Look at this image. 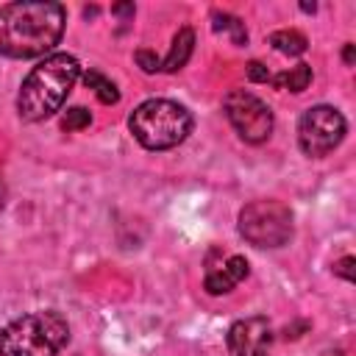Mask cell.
<instances>
[{
  "mask_svg": "<svg viewBox=\"0 0 356 356\" xmlns=\"http://www.w3.org/2000/svg\"><path fill=\"white\" fill-rule=\"evenodd\" d=\"M195 50V31L192 28H181L175 36H172V44H170V53L167 58L161 61V70L164 72H178L186 67L189 56Z\"/></svg>",
  "mask_w": 356,
  "mask_h": 356,
  "instance_id": "cell-10",
  "label": "cell"
},
{
  "mask_svg": "<svg viewBox=\"0 0 356 356\" xmlns=\"http://www.w3.org/2000/svg\"><path fill=\"white\" fill-rule=\"evenodd\" d=\"M334 273H337L339 278H345V281H353V256L339 259V261L334 264Z\"/></svg>",
  "mask_w": 356,
  "mask_h": 356,
  "instance_id": "cell-18",
  "label": "cell"
},
{
  "mask_svg": "<svg viewBox=\"0 0 356 356\" xmlns=\"http://www.w3.org/2000/svg\"><path fill=\"white\" fill-rule=\"evenodd\" d=\"M111 11H114V14H134L136 8H134V3H120V6H114Z\"/></svg>",
  "mask_w": 356,
  "mask_h": 356,
  "instance_id": "cell-19",
  "label": "cell"
},
{
  "mask_svg": "<svg viewBox=\"0 0 356 356\" xmlns=\"http://www.w3.org/2000/svg\"><path fill=\"white\" fill-rule=\"evenodd\" d=\"M270 44H273V50H278V53H284V56H300V53H306V47H309L306 36H303L300 31H295V28L273 31V33H270Z\"/></svg>",
  "mask_w": 356,
  "mask_h": 356,
  "instance_id": "cell-14",
  "label": "cell"
},
{
  "mask_svg": "<svg viewBox=\"0 0 356 356\" xmlns=\"http://www.w3.org/2000/svg\"><path fill=\"white\" fill-rule=\"evenodd\" d=\"M236 228H239V236L253 248H284L295 234L289 206L273 197L242 206L236 217Z\"/></svg>",
  "mask_w": 356,
  "mask_h": 356,
  "instance_id": "cell-5",
  "label": "cell"
},
{
  "mask_svg": "<svg viewBox=\"0 0 356 356\" xmlns=\"http://www.w3.org/2000/svg\"><path fill=\"white\" fill-rule=\"evenodd\" d=\"M67 342L70 325L58 312H31L0 331V356H56Z\"/></svg>",
  "mask_w": 356,
  "mask_h": 356,
  "instance_id": "cell-4",
  "label": "cell"
},
{
  "mask_svg": "<svg viewBox=\"0 0 356 356\" xmlns=\"http://www.w3.org/2000/svg\"><path fill=\"white\" fill-rule=\"evenodd\" d=\"M270 83H273L275 89H284V92H295V95H298V92H303V89L312 83V67L300 61V64H295V67H289V70L273 75Z\"/></svg>",
  "mask_w": 356,
  "mask_h": 356,
  "instance_id": "cell-11",
  "label": "cell"
},
{
  "mask_svg": "<svg viewBox=\"0 0 356 356\" xmlns=\"http://www.w3.org/2000/svg\"><path fill=\"white\" fill-rule=\"evenodd\" d=\"M245 72H248V78L256 81V83H270V78H273L270 70H267L261 61H250V64L245 67Z\"/></svg>",
  "mask_w": 356,
  "mask_h": 356,
  "instance_id": "cell-17",
  "label": "cell"
},
{
  "mask_svg": "<svg viewBox=\"0 0 356 356\" xmlns=\"http://www.w3.org/2000/svg\"><path fill=\"white\" fill-rule=\"evenodd\" d=\"M222 108L234 131L248 145H261L273 134V108L248 89H231L222 97Z\"/></svg>",
  "mask_w": 356,
  "mask_h": 356,
  "instance_id": "cell-7",
  "label": "cell"
},
{
  "mask_svg": "<svg viewBox=\"0 0 356 356\" xmlns=\"http://www.w3.org/2000/svg\"><path fill=\"white\" fill-rule=\"evenodd\" d=\"M248 273H250L248 259L239 256V253H231L222 264L206 270L203 289H206L209 295H225V292H231L234 286H239V284L248 278Z\"/></svg>",
  "mask_w": 356,
  "mask_h": 356,
  "instance_id": "cell-9",
  "label": "cell"
},
{
  "mask_svg": "<svg viewBox=\"0 0 356 356\" xmlns=\"http://www.w3.org/2000/svg\"><path fill=\"white\" fill-rule=\"evenodd\" d=\"M81 78V64L70 53L44 56L22 81L17 95V114L25 122H42L53 117L70 97L75 81Z\"/></svg>",
  "mask_w": 356,
  "mask_h": 356,
  "instance_id": "cell-2",
  "label": "cell"
},
{
  "mask_svg": "<svg viewBox=\"0 0 356 356\" xmlns=\"http://www.w3.org/2000/svg\"><path fill=\"white\" fill-rule=\"evenodd\" d=\"M211 31L231 36V42L236 47L248 44V28H245V22L239 17H234V14H228V11H211Z\"/></svg>",
  "mask_w": 356,
  "mask_h": 356,
  "instance_id": "cell-12",
  "label": "cell"
},
{
  "mask_svg": "<svg viewBox=\"0 0 356 356\" xmlns=\"http://www.w3.org/2000/svg\"><path fill=\"white\" fill-rule=\"evenodd\" d=\"M134 58H136V64L142 67V72H147V75L161 70V58H159L153 50H145V47H142V50L134 53Z\"/></svg>",
  "mask_w": 356,
  "mask_h": 356,
  "instance_id": "cell-16",
  "label": "cell"
},
{
  "mask_svg": "<svg viewBox=\"0 0 356 356\" xmlns=\"http://www.w3.org/2000/svg\"><path fill=\"white\" fill-rule=\"evenodd\" d=\"M3 203H6V181L0 175V209H3Z\"/></svg>",
  "mask_w": 356,
  "mask_h": 356,
  "instance_id": "cell-21",
  "label": "cell"
},
{
  "mask_svg": "<svg viewBox=\"0 0 356 356\" xmlns=\"http://www.w3.org/2000/svg\"><path fill=\"white\" fill-rule=\"evenodd\" d=\"M225 345H228L231 356H270L273 328H270L267 317H259V314L236 320L225 334Z\"/></svg>",
  "mask_w": 356,
  "mask_h": 356,
  "instance_id": "cell-8",
  "label": "cell"
},
{
  "mask_svg": "<svg viewBox=\"0 0 356 356\" xmlns=\"http://www.w3.org/2000/svg\"><path fill=\"white\" fill-rule=\"evenodd\" d=\"M348 134V122L334 106H312L298 120V145L309 159H323L339 147Z\"/></svg>",
  "mask_w": 356,
  "mask_h": 356,
  "instance_id": "cell-6",
  "label": "cell"
},
{
  "mask_svg": "<svg viewBox=\"0 0 356 356\" xmlns=\"http://www.w3.org/2000/svg\"><path fill=\"white\" fill-rule=\"evenodd\" d=\"M83 86L92 89L95 97H97L100 103H106V106L120 103V89H117V83H114L111 78H106L103 72H97V70H86V72H83Z\"/></svg>",
  "mask_w": 356,
  "mask_h": 356,
  "instance_id": "cell-13",
  "label": "cell"
},
{
  "mask_svg": "<svg viewBox=\"0 0 356 356\" xmlns=\"http://www.w3.org/2000/svg\"><path fill=\"white\" fill-rule=\"evenodd\" d=\"M89 122H92V114L83 106H72L61 117V128L64 131H83V128H89Z\"/></svg>",
  "mask_w": 356,
  "mask_h": 356,
  "instance_id": "cell-15",
  "label": "cell"
},
{
  "mask_svg": "<svg viewBox=\"0 0 356 356\" xmlns=\"http://www.w3.org/2000/svg\"><path fill=\"white\" fill-rule=\"evenodd\" d=\"M342 58H345V64H353V44H350V42L345 44V50H342Z\"/></svg>",
  "mask_w": 356,
  "mask_h": 356,
  "instance_id": "cell-20",
  "label": "cell"
},
{
  "mask_svg": "<svg viewBox=\"0 0 356 356\" xmlns=\"http://www.w3.org/2000/svg\"><path fill=\"white\" fill-rule=\"evenodd\" d=\"M195 120L186 106L167 100V97H150L139 103L128 117V131L145 150H172L192 134Z\"/></svg>",
  "mask_w": 356,
  "mask_h": 356,
  "instance_id": "cell-3",
  "label": "cell"
},
{
  "mask_svg": "<svg viewBox=\"0 0 356 356\" xmlns=\"http://www.w3.org/2000/svg\"><path fill=\"white\" fill-rule=\"evenodd\" d=\"M67 8L53 0H19L0 6V56L39 58L61 42Z\"/></svg>",
  "mask_w": 356,
  "mask_h": 356,
  "instance_id": "cell-1",
  "label": "cell"
}]
</instances>
